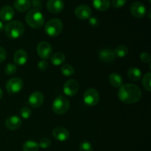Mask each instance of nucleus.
Listing matches in <instances>:
<instances>
[{
  "mask_svg": "<svg viewBox=\"0 0 151 151\" xmlns=\"http://www.w3.org/2000/svg\"><path fill=\"white\" fill-rule=\"evenodd\" d=\"M118 97L122 103L126 104L136 103L141 99L142 91L137 86L128 83L119 87Z\"/></svg>",
  "mask_w": 151,
  "mask_h": 151,
  "instance_id": "nucleus-1",
  "label": "nucleus"
},
{
  "mask_svg": "<svg viewBox=\"0 0 151 151\" xmlns=\"http://www.w3.org/2000/svg\"><path fill=\"white\" fill-rule=\"evenodd\" d=\"M24 26L19 21H12L4 27L5 34L11 39H16L22 36L24 32Z\"/></svg>",
  "mask_w": 151,
  "mask_h": 151,
  "instance_id": "nucleus-2",
  "label": "nucleus"
},
{
  "mask_svg": "<svg viewBox=\"0 0 151 151\" xmlns=\"http://www.w3.org/2000/svg\"><path fill=\"white\" fill-rule=\"evenodd\" d=\"M25 20L30 27L34 29L41 28L44 24V17L39 10L32 9L26 15Z\"/></svg>",
  "mask_w": 151,
  "mask_h": 151,
  "instance_id": "nucleus-3",
  "label": "nucleus"
},
{
  "mask_svg": "<svg viewBox=\"0 0 151 151\" xmlns=\"http://www.w3.org/2000/svg\"><path fill=\"white\" fill-rule=\"evenodd\" d=\"M63 23L59 19H52L47 22L45 25L46 33L50 37H56L63 30Z\"/></svg>",
  "mask_w": 151,
  "mask_h": 151,
  "instance_id": "nucleus-4",
  "label": "nucleus"
},
{
  "mask_svg": "<svg viewBox=\"0 0 151 151\" xmlns=\"http://www.w3.org/2000/svg\"><path fill=\"white\" fill-rule=\"evenodd\" d=\"M70 103L68 99L64 96H59L56 97L52 103V109L56 114H64L68 111Z\"/></svg>",
  "mask_w": 151,
  "mask_h": 151,
  "instance_id": "nucleus-5",
  "label": "nucleus"
},
{
  "mask_svg": "<svg viewBox=\"0 0 151 151\" xmlns=\"http://www.w3.org/2000/svg\"><path fill=\"white\" fill-rule=\"evenodd\" d=\"M23 86V81L22 79L19 78H13L7 81L5 88L8 94H15L22 91Z\"/></svg>",
  "mask_w": 151,
  "mask_h": 151,
  "instance_id": "nucleus-6",
  "label": "nucleus"
},
{
  "mask_svg": "<svg viewBox=\"0 0 151 151\" xmlns=\"http://www.w3.org/2000/svg\"><path fill=\"white\" fill-rule=\"evenodd\" d=\"M84 103L88 106H95L100 101L99 92L94 88H88L83 95Z\"/></svg>",
  "mask_w": 151,
  "mask_h": 151,
  "instance_id": "nucleus-7",
  "label": "nucleus"
},
{
  "mask_svg": "<svg viewBox=\"0 0 151 151\" xmlns=\"http://www.w3.org/2000/svg\"><path fill=\"white\" fill-rule=\"evenodd\" d=\"M37 53L43 60H47L51 58L52 49L51 45L47 41H41L37 46Z\"/></svg>",
  "mask_w": 151,
  "mask_h": 151,
  "instance_id": "nucleus-8",
  "label": "nucleus"
},
{
  "mask_svg": "<svg viewBox=\"0 0 151 151\" xmlns=\"http://www.w3.org/2000/svg\"><path fill=\"white\" fill-rule=\"evenodd\" d=\"M79 90V83L74 79H70L66 81L63 85V91L66 96L72 97L78 93Z\"/></svg>",
  "mask_w": 151,
  "mask_h": 151,
  "instance_id": "nucleus-9",
  "label": "nucleus"
},
{
  "mask_svg": "<svg viewBox=\"0 0 151 151\" xmlns=\"http://www.w3.org/2000/svg\"><path fill=\"white\" fill-rule=\"evenodd\" d=\"M44 101V96L40 91H35L32 93L28 98V105L34 109L40 108Z\"/></svg>",
  "mask_w": 151,
  "mask_h": 151,
  "instance_id": "nucleus-10",
  "label": "nucleus"
},
{
  "mask_svg": "<svg viewBox=\"0 0 151 151\" xmlns=\"http://www.w3.org/2000/svg\"><path fill=\"white\" fill-rule=\"evenodd\" d=\"M130 10L133 16L137 19H142L146 15V7L140 1H135L130 7Z\"/></svg>",
  "mask_w": 151,
  "mask_h": 151,
  "instance_id": "nucleus-11",
  "label": "nucleus"
},
{
  "mask_svg": "<svg viewBox=\"0 0 151 151\" xmlns=\"http://www.w3.org/2000/svg\"><path fill=\"white\" fill-rule=\"evenodd\" d=\"M75 14L78 19L81 20H86L91 16V10L88 5L81 4L75 8Z\"/></svg>",
  "mask_w": 151,
  "mask_h": 151,
  "instance_id": "nucleus-12",
  "label": "nucleus"
},
{
  "mask_svg": "<svg viewBox=\"0 0 151 151\" xmlns=\"http://www.w3.org/2000/svg\"><path fill=\"white\" fill-rule=\"evenodd\" d=\"M47 8L51 13H59L64 8V2L63 0H48Z\"/></svg>",
  "mask_w": 151,
  "mask_h": 151,
  "instance_id": "nucleus-13",
  "label": "nucleus"
},
{
  "mask_svg": "<svg viewBox=\"0 0 151 151\" xmlns=\"http://www.w3.org/2000/svg\"><path fill=\"white\" fill-rule=\"evenodd\" d=\"M52 135L55 139L59 142H66L69 139V131L63 127H56L53 129Z\"/></svg>",
  "mask_w": 151,
  "mask_h": 151,
  "instance_id": "nucleus-14",
  "label": "nucleus"
},
{
  "mask_svg": "<svg viewBox=\"0 0 151 151\" xmlns=\"http://www.w3.org/2000/svg\"><path fill=\"white\" fill-rule=\"evenodd\" d=\"M22 119L19 116L13 115V116H10L7 118L4 125L8 130L15 131V130H17L18 128H19V127L22 125Z\"/></svg>",
  "mask_w": 151,
  "mask_h": 151,
  "instance_id": "nucleus-15",
  "label": "nucleus"
},
{
  "mask_svg": "<svg viewBox=\"0 0 151 151\" xmlns=\"http://www.w3.org/2000/svg\"><path fill=\"white\" fill-rule=\"evenodd\" d=\"M13 60L15 64L18 66H24L28 60V55L25 50H19L13 55Z\"/></svg>",
  "mask_w": 151,
  "mask_h": 151,
  "instance_id": "nucleus-16",
  "label": "nucleus"
},
{
  "mask_svg": "<svg viewBox=\"0 0 151 151\" xmlns=\"http://www.w3.org/2000/svg\"><path fill=\"white\" fill-rule=\"evenodd\" d=\"M14 9L10 5H4L0 10V19L4 22H9L13 18Z\"/></svg>",
  "mask_w": 151,
  "mask_h": 151,
  "instance_id": "nucleus-17",
  "label": "nucleus"
},
{
  "mask_svg": "<svg viewBox=\"0 0 151 151\" xmlns=\"http://www.w3.org/2000/svg\"><path fill=\"white\" fill-rule=\"evenodd\" d=\"M99 58L103 61L109 63L111 62L116 58L114 52L111 49H103L99 52Z\"/></svg>",
  "mask_w": 151,
  "mask_h": 151,
  "instance_id": "nucleus-18",
  "label": "nucleus"
},
{
  "mask_svg": "<svg viewBox=\"0 0 151 151\" xmlns=\"http://www.w3.org/2000/svg\"><path fill=\"white\" fill-rule=\"evenodd\" d=\"M31 7V1L29 0H16L13 3V7L19 12H26Z\"/></svg>",
  "mask_w": 151,
  "mask_h": 151,
  "instance_id": "nucleus-19",
  "label": "nucleus"
},
{
  "mask_svg": "<svg viewBox=\"0 0 151 151\" xmlns=\"http://www.w3.org/2000/svg\"><path fill=\"white\" fill-rule=\"evenodd\" d=\"M92 4L94 8L99 11H106L111 5L109 0H92Z\"/></svg>",
  "mask_w": 151,
  "mask_h": 151,
  "instance_id": "nucleus-20",
  "label": "nucleus"
},
{
  "mask_svg": "<svg viewBox=\"0 0 151 151\" xmlns=\"http://www.w3.org/2000/svg\"><path fill=\"white\" fill-rule=\"evenodd\" d=\"M109 83L114 87V88H119L122 86L123 80L120 75L117 73H112L110 75L109 78Z\"/></svg>",
  "mask_w": 151,
  "mask_h": 151,
  "instance_id": "nucleus-21",
  "label": "nucleus"
},
{
  "mask_svg": "<svg viewBox=\"0 0 151 151\" xmlns=\"http://www.w3.org/2000/svg\"><path fill=\"white\" fill-rule=\"evenodd\" d=\"M128 78L132 81H138L142 78V72L137 67H131L127 72Z\"/></svg>",
  "mask_w": 151,
  "mask_h": 151,
  "instance_id": "nucleus-22",
  "label": "nucleus"
},
{
  "mask_svg": "<svg viewBox=\"0 0 151 151\" xmlns=\"http://www.w3.org/2000/svg\"><path fill=\"white\" fill-rule=\"evenodd\" d=\"M65 60H66L65 55L60 52L55 53L51 56V63L54 66H60L64 63Z\"/></svg>",
  "mask_w": 151,
  "mask_h": 151,
  "instance_id": "nucleus-23",
  "label": "nucleus"
},
{
  "mask_svg": "<svg viewBox=\"0 0 151 151\" xmlns=\"http://www.w3.org/2000/svg\"><path fill=\"white\" fill-rule=\"evenodd\" d=\"M23 151H38L39 149L38 143L34 140H27L22 145Z\"/></svg>",
  "mask_w": 151,
  "mask_h": 151,
  "instance_id": "nucleus-24",
  "label": "nucleus"
},
{
  "mask_svg": "<svg viewBox=\"0 0 151 151\" xmlns=\"http://www.w3.org/2000/svg\"><path fill=\"white\" fill-rule=\"evenodd\" d=\"M116 57L124 58L128 55V49L125 45H119L113 50Z\"/></svg>",
  "mask_w": 151,
  "mask_h": 151,
  "instance_id": "nucleus-25",
  "label": "nucleus"
},
{
  "mask_svg": "<svg viewBox=\"0 0 151 151\" xmlns=\"http://www.w3.org/2000/svg\"><path fill=\"white\" fill-rule=\"evenodd\" d=\"M60 71L65 77H71L75 73V69L70 64H63L60 68Z\"/></svg>",
  "mask_w": 151,
  "mask_h": 151,
  "instance_id": "nucleus-26",
  "label": "nucleus"
},
{
  "mask_svg": "<svg viewBox=\"0 0 151 151\" xmlns=\"http://www.w3.org/2000/svg\"><path fill=\"white\" fill-rule=\"evenodd\" d=\"M151 73L150 72H147L144 75L142 78V85L144 88L147 90V91H151Z\"/></svg>",
  "mask_w": 151,
  "mask_h": 151,
  "instance_id": "nucleus-27",
  "label": "nucleus"
},
{
  "mask_svg": "<svg viewBox=\"0 0 151 151\" xmlns=\"http://www.w3.org/2000/svg\"><path fill=\"white\" fill-rule=\"evenodd\" d=\"M16 71H17V66L14 63H7L5 66V68H4V72L7 75H14Z\"/></svg>",
  "mask_w": 151,
  "mask_h": 151,
  "instance_id": "nucleus-28",
  "label": "nucleus"
},
{
  "mask_svg": "<svg viewBox=\"0 0 151 151\" xmlns=\"http://www.w3.org/2000/svg\"><path fill=\"white\" fill-rule=\"evenodd\" d=\"M20 115L23 119H29L32 115V111L27 106H24L20 111Z\"/></svg>",
  "mask_w": 151,
  "mask_h": 151,
  "instance_id": "nucleus-29",
  "label": "nucleus"
},
{
  "mask_svg": "<svg viewBox=\"0 0 151 151\" xmlns=\"http://www.w3.org/2000/svg\"><path fill=\"white\" fill-rule=\"evenodd\" d=\"M93 147L91 143L86 140H83L81 142L79 146L80 151H92Z\"/></svg>",
  "mask_w": 151,
  "mask_h": 151,
  "instance_id": "nucleus-30",
  "label": "nucleus"
},
{
  "mask_svg": "<svg viewBox=\"0 0 151 151\" xmlns=\"http://www.w3.org/2000/svg\"><path fill=\"white\" fill-rule=\"evenodd\" d=\"M52 142L50 141V139L47 138V137H44V138L41 139L39 141V143H38V145H39L40 147L43 149H47L49 147H50Z\"/></svg>",
  "mask_w": 151,
  "mask_h": 151,
  "instance_id": "nucleus-31",
  "label": "nucleus"
},
{
  "mask_svg": "<svg viewBox=\"0 0 151 151\" xmlns=\"http://www.w3.org/2000/svg\"><path fill=\"white\" fill-rule=\"evenodd\" d=\"M128 0H112L111 4L115 8H121L127 3Z\"/></svg>",
  "mask_w": 151,
  "mask_h": 151,
  "instance_id": "nucleus-32",
  "label": "nucleus"
},
{
  "mask_svg": "<svg viewBox=\"0 0 151 151\" xmlns=\"http://www.w3.org/2000/svg\"><path fill=\"white\" fill-rule=\"evenodd\" d=\"M140 59H141L143 63H148L150 62L151 58H150V55L149 53L142 52L141 54H140Z\"/></svg>",
  "mask_w": 151,
  "mask_h": 151,
  "instance_id": "nucleus-33",
  "label": "nucleus"
},
{
  "mask_svg": "<svg viewBox=\"0 0 151 151\" xmlns=\"http://www.w3.org/2000/svg\"><path fill=\"white\" fill-rule=\"evenodd\" d=\"M38 68L41 71H46L48 68V63L46 60H41L38 63Z\"/></svg>",
  "mask_w": 151,
  "mask_h": 151,
  "instance_id": "nucleus-34",
  "label": "nucleus"
},
{
  "mask_svg": "<svg viewBox=\"0 0 151 151\" xmlns=\"http://www.w3.org/2000/svg\"><path fill=\"white\" fill-rule=\"evenodd\" d=\"M88 22H89V24L91 25L93 27H96L99 25V20L96 17H90L88 19Z\"/></svg>",
  "mask_w": 151,
  "mask_h": 151,
  "instance_id": "nucleus-35",
  "label": "nucleus"
},
{
  "mask_svg": "<svg viewBox=\"0 0 151 151\" xmlns=\"http://www.w3.org/2000/svg\"><path fill=\"white\" fill-rule=\"evenodd\" d=\"M6 58H7V52H6L5 50L0 47V63L4 61Z\"/></svg>",
  "mask_w": 151,
  "mask_h": 151,
  "instance_id": "nucleus-36",
  "label": "nucleus"
},
{
  "mask_svg": "<svg viewBox=\"0 0 151 151\" xmlns=\"http://www.w3.org/2000/svg\"><path fill=\"white\" fill-rule=\"evenodd\" d=\"M32 5H34L35 7H36V10H39L41 7V2L40 0H33L32 1Z\"/></svg>",
  "mask_w": 151,
  "mask_h": 151,
  "instance_id": "nucleus-37",
  "label": "nucleus"
},
{
  "mask_svg": "<svg viewBox=\"0 0 151 151\" xmlns=\"http://www.w3.org/2000/svg\"><path fill=\"white\" fill-rule=\"evenodd\" d=\"M4 29V25L3 24V22L1 21H0V32H2L3 30Z\"/></svg>",
  "mask_w": 151,
  "mask_h": 151,
  "instance_id": "nucleus-38",
  "label": "nucleus"
},
{
  "mask_svg": "<svg viewBox=\"0 0 151 151\" xmlns=\"http://www.w3.org/2000/svg\"><path fill=\"white\" fill-rule=\"evenodd\" d=\"M3 97V91H2V90L0 88V100H1V97Z\"/></svg>",
  "mask_w": 151,
  "mask_h": 151,
  "instance_id": "nucleus-39",
  "label": "nucleus"
},
{
  "mask_svg": "<svg viewBox=\"0 0 151 151\" xmlns=\"http://www.w3.org/2000/svg\"><path fill=\"white\" fill-rule=\"evenodd\" d=\"M148 1L149 2H151V0H148Z\"/></svg>",
  "mask_w": 151,
  "mask_h": 151,
  "instance_id": "nucleus-40",
  "label": "nucleus"
}]
</instances>
